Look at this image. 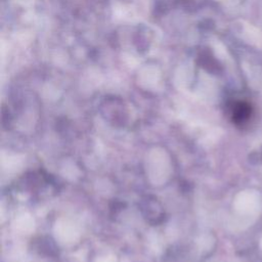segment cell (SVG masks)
<instances>
[{
    "label": "cell",
    "instance_id": "cell-1",
    "mask_svg": "<svg viewBox=\"0 0 262 262\" xmlns=\"http://www.w3.org/2000/svg\"><path fill=\"white\" fill-rule=\"evenodd\" d=\"M250 116V107L245 104H239L233 110L232 118L236 123H242L246 121Z\"/></svg>",
    "mask_w": 262,
    "mask_h": 262
}]
</instances>
